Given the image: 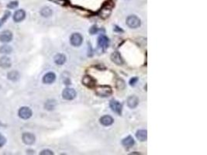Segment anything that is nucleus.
Instances as JSON below:
<instances>
[{
  "instance_id": "obj_1",
  "label": "nucleus",
  "mask_w": 207,
  "mask_h": 155,
  "mask_svg": "<svg viewBox=\"0 0 207 155\" xmlns=\"http://www.w3.org/2000/svg\"><path fill=\"white\" fill-rule=\"evenodd\" d=\"M95 93L100 97H109L112 95V89L110 85H99L95 89Z\"/></svg>"
},
{
  "instance_id": "obj_2",
  "label": "nucleus",
  "mask_w": 207,
  "mask_h": 155,
  "mask_svg": "<svg viewBox=\"0 0 207 155\" xmlns=\"http://www.w3.org/2000/svg\"><path fill=\"white\" fill-rule=\"evenodd\" d=\"M112 8H113V4H112V2H105V4L99 10V16L103 19L108 18L112 13Z\"/></svg>"
},
{
  "instance_id": "obj_3",
  "label": "nucleus",
  "mask_w": 207,
  "mask_h": 155,
  "mask_svg": "<svg viewBox=\"0 0 207 155\" xmlns=\"http://www.w3.org/2000/svg\"><path fill=\"white\" fill-rule=\"evenodd\" d=\"M126 25L130 28H132V29H136L137 27H139L141 26V20L139 19V17H137V16L134 15H131L129 16L127 18H126Z\"/></svg>"
},
{
  "instance_id": "obj_4",
  "label": "nucleus",
  "mask_w": 207,
  "mask_h": 155,
  "mask_svg": "<svg viewBox=\"0 0 207 155\" xmlns=\"http://www.w3.org/2000/svg\"><path fill=\"white\" fill-rule=\"evenodd\" d=\"M32 110L27 106H23L19 109L18 115L23 120H28L32 116Z\"/></svg>"
},
{
  "instance_id": "obj_5",
  "label": "nucleus",
  "mask_w": 207,
  "mask_h": 155,
  "mask_svg": "<svg viewBox=\"0 0 207 155\" xmlns=\"http://www.w3.org/2000/svg\"><path fill=\"white\" fill-rule=\"evenodd\" d=\"M109 43H110V40L105 35L99 36L98 38V46L102 51H106L107 49L109 46Z\"/></svg>"
},
{
  "instance_id": "obj_6",
  "label": "nucleus",
  "mask_w": 207,
  "mask_h": 155,
  "mask_svg": "<svg viewBox=\"0 0 207 155\" xmlns=\"http://www.w3.org/2000/svg\"><path fill=\"white\" fill-rule=\"evenodd\" d=\"M82 41H83V37L80 33H75L71 36L70 43L71 44L74 46H79L82 44Z\"/></svg>"
},
{
  "instance_id": "obj_7",
  "label": "nucleus",
  "mask_w": 207,
  "mask_h": 155,
  "mask_svg": "<svg viewBox=\"0 0 207 155\" xmlns=\"http://www.w3.org/2000/svg\"><path fill=\"white\" fill-rule=\"evenodd\" d=\"M62 97L64 99L72 100L76 97V92L74 89L67 88L62 92Z\"/></svg>"
},
{
  "instance_id": "obj_8",
  "label": "nucleus",
  "mask_w": 207,
  "mask_h": 155,
  "mask_svg": "<svg viewBox=\"0 0 207 155\" xmlns=\"http://www.w3.org/2000/svg\"><path fill=\"white\" fill-rule=\"evenodd\" d=\"M82 84L88 88H94L96 85V81L90 75H85L82 78Z\"/></svg>"
},
{
  "instance_id": "obj_9",
  "label": "nucleus",
  "mask_w": 207,
  "mask_h": 155,
  "mask_svg": "<svg viewBox=\"0 0 207 155\" xmlns=\"http://www.w3.org/2000/svg\"><path fill=\"white\" fill-rule=\"evenodd\" d=\"M110 106L114 113H116L118 115H121L123 106H122V104L120 102H119L117 100L112 99L110 102Z\"/></svg>"
},
{
  "instance_id": "obj_10",
  "label": "nucleus",
  "mask_w": 207,
  "mask_h": 155,
  "mask_svg": "<svg viewBox=\"0 0 207 155\" xmlns=\"http://www.w3.org/2000/svg\"><path fill=\"white\" fill-rule=\"evenodd\" d=\"M23 142L27 145H32L35 143V136L31 133H24L22 136Z\"/></svg>"
},
{
  "instance_id": "obj_11",
  "label": "nucleus",
  "mask_w": 207,
  "mask_h": 155,
  "mask_svg": "<svg viewBox=\"0 0 207 155\" xmlns=\"http://www.w3.org/2000/svg\"><path fill=\"white\" fill-rule=\"evenodd\" d=\"M13 40V33L9 30H4L0 33V41L2 43H9Z\"/></svg>"
},
{
  "instance_id": "obj_12",
  "label": "nucleus",
  "mask_w": 207,
  "mask_h": 155,
  "mask_svg": "<svg viewBox=\"0 0 207 155\" xmlns=\"http://www.w3.org/2000/svg\"><path fill=\"white\" fill-rule=\"evenodd\" d=\"M111 61H112L114 64H117V65H121L124 64V59L122 58V56L120 55V54L119 52H113L111 54Z\"/></svg>"
},
{
  "instance_id": "obj_13",
  "label": "nucleus",
  "mask_w": 207,
  "mask_h": 155,
  "mask_svg": "<svg viewBox=\"0 0 207 155\" xmlns=\"http://www.w3.org/2000/svg\"><path fill=\"white\" fill-rule=\"evenodd\" d=\"M26 17V13L23 9H19L13 14V20L16 23H20Z\"/></svg>"
},
{
  "instance_id": "obj_14",
  "label": "nucleus",
  "mask_w": 207,
  "mask_h": 155,
  "mask_svg": "<svg viewBox=\"0 0 207 155\" xmlns=\"http://www.w3.org/2000/svg\"><path fill=\"white\" fill-rule=\"evenodd\" d=\"M12 65V61L10 60V58L6 57V56H3L0 58V67L3 69L9 68Z\"/></svg>"
},
{
  "instance_id": "obj_15",
  "label": "nucleus",
  "mask_w": 207,
  "mask_h": 155,
  "mask_svg": "<svg viewBox=\"0 0 207 155\" xmlns=\"http://www.w3.org/2000/svg\"><path fill=\"white\" fill-rule=\"evenodd\" d=\"M56 79L55 74L54 72H48L47 73L43 78V82L44 84H51L53 83Z\"/></svg>"
},
{
  "instance_id": "obj_16",
  "label": "nucleus",
  "mask_w": 207,
  "mask_h": 155,
  "mask_svg": "<svg viewBox=\"0 0 207 155\" xmlns=\"http://www.w3.org/2000/svg\"><path fill=\"white\" fill-rule=\"evenodd\" d=\"M139 99L137 96L132 95L127 99V106L130 108H135L138 106Z\"/></svg>"
},
{
  "instance_id": "obj_17",
  "label": "nucleus",
  "mask_w": 207,
  "mask_h": 155,
  "mask_svg": "<svg viewBox=\"0 0 207 155\" xmlns=\"http://www.w3.org/2000/svg\"><path fill=\"white\" fill-rule=\"evenodd\" d=\"M113 121H114L113 119L110 116L108 115L103 116H102V117L100 118V123L105 126H111V125L113 123Z\"/></svg>"
},
{
  "instance_id": "obj_18",
  "label": "nucleus",
  "mask_w": 207,
  "mask_h": 155,
  "mask_svg": "<svg viewBox=\"0 0 207 155\" xmlns=\"http://www.w3.org/2000/svg\"><path fill=\"white\" fill-rule=\"evenodd\" d=\"M136 137L140 141H146L148 139V132L145 130H140L136 133Z\"/></svg>"
},
{
  "instance_id": "obj_19",
  "label": "nucleus",
  "mask_w": 207,
  "mask_h": 155,
  "mask_svg": "<svg viewBox=\"0 0 207 155\" xmlns=\"http://www.w3.org/2000/svg\"><path fill=\"white\" fill-rule=\"evenodd\" d=\"M54 62L55 64H57V65H62L64 64L66 61V57L64 54H58L57 55L54 57Z\"/></svg>"
},
{
  "instance_id": "obj_20",
  "label": "nucleus",
  "mask_w": 207,
  "mask_h": 155,
  "mask_svg": "<svg viewBox=\"0 0 207 155\" xmlns=\"http://www.w3.org/2000/svg\"><path fill=\"white\" fill-rule=\"evenodd\" d=\"M7 78H8V79L12 81V82H16V81L20 79V74L17 71H9L8 75H7Z\"/></svg>"
},
{
  "instance_id": "obj_21",
  "label": "nucleus",
  "mask_w": 207,
  "mask_h": 155,
  "mask_svg": "<svg viewBox=\"0 0 207 155\" xmlns=\"http://www.w3.org/2000/svg\"><path fill=\"white\" fill-rule=\"evenodd\" d=\"M134 140L131 136H128L127 137H126L122 141V144L126 147H131L134 144Z\"/></svg>"
},
{
  "instance_id": "obj_22",
  "label": "nucleus",
  "mask_w": 207,
  "mask_h": 155,
  "mask_svg": "<svg viewBox=\"0 0 207 155\" xmlns=\"http://www.w3.org/2000/svg\"><path fill=\"white\" fill-rule=\"evenodd\" d=\"M52 13H53V12H52V9L50 7L45 6L44 8H42V9L40 10V14L44 17H49V16H51L52 15Z\"/></svg>"
},
{
  "instance_id": "obj_23",
  "label": "nucleus",
  "mask_w": 207,
  "mask_h": 155,
  "mask_svg": "<svg viewBox=\"0 0 207 155\" xmlns=\"http://www.w3.org/2000/svg\"><path fill=\"white\" fill-rule=\"evenodd\" d=\"M44 106H45V108H46L47 110H53L56 106V102L54 100L52 99L48 100V101H47Z\"/></svg>"
},
{
  "instance_id": "obj_24",
  "label": "nucleus",
  "mask_w": 207,
  "mask_h": 155,
  "mask_svg": "<svg viewBox=\"0 0 207 155\" xmlns=\"http://www.w3.org/2000/svg\"><path fill=\"white\" fill-rule=\"evenodd\" d=\"M13 51V48L9 45H3L0 47V53L1 54H10Z\"/></svg>"
},
{
  "instance_id": "obj_25",
  "label": "nucleus",
  "mask_w": 207,
  "mask_h": 155,
  "mask_svg": "<svg viewBox=\"0 0 207 155\" xmlns=\"http://www.w3.org/2000/svg\"><path fill=\"white\" fill-rule=\"evenodd\" d=\"M116 84H117V89H119V90H122V89H125L126 83H125V82H124V80L121 79V78H119V79H117V82H116Z\"/></svg>"
},
{
  "instance_id": "obj_26",
  "label": "nucleus",
  "mask_w": 207,
  "mask_h": 155,
  "mask_svg": "<svg viewBox=\"0 0 207 155\" xmlns=\"http://www.w3.org/2000/svg\"><path fill=\"white\" fill-rule=\"evenodd\" d=\"M50 1L54 2L57 5H60V6H67L68 4H69V0H50Z\"/></svg>"
},
{
  "instance_id": "obj_27",
  "label": "nucleus",
  "mask_w": 207,
  "mask_h": 155,
  "mask_svg": "<svg viewBox=\"0 0 207 155\" xmlns=\"http://www.w3.org/2000/svg\"><path fill=\"white\" fill-rule=\"evenodd\" d=\"M18 5H19V2L17 1H13V2H10L9 4L7 5V7L9 9H16L18 6Z\"/></svg>"
},
{
  "instance_id": "obj_28",
  "label": "nucleus",
  "mask_w": 207,
  "mask_h": 155,
  "mask_svg": "<svg viewBox=\"0 0 207 155\" xmlns=\"http://www.w3.org/2000/svg\"><path fill=\"white\" fill-rule=\"evenodd\" d=\"M6 143V138L0 133V147L4 146Z\"/></svg>"
},
{
  "instance_id": "obj_29",
  "label": "nucleus",
  "mask_w": 207,
  "mask_h": 155,
  "mask_svg": "<svg viewBox=\"0 0 207 155\" xmlns=\"http://www.w3.org/2000/svg\"><path fill=\"white\" fill-rule=\"evenodd\" d=\"M137 82H138V78L134 77L130 80V82H129V83H130V85H131V86H134L135 85L137 84Z\"/></svg>"
},
{
  "instance_id": "obj_30",
  "label": "nucleus",
  "mask_w": 207,
  "mask_h": 155,
  "mask_svg": "<svg viewBox=\"0 0 207 155\" xmlns=\"http://www.w3.org/2000/svg\"><path fill=\"white\" fill-rule=\"evenodd\" d=\"M40 155H53L54 153L50 150H44L40 153Z\"/></svg>"
},
{
  "instance_id": "obj_31",
  "label": "nucleus",
  "mask_w": 207,
  "mask_h": 155,
  "mask_svg": "<svg viewBox=\"0 0 207 155\" xmlns=\"http://www.w3.org/2000/svg\"><path fill=\"white\" fill-rule=\"evenodd\" d=\"M10 12H9V11H6V13H5V15H4V16H3V18H2V20H1L2 23L4 22V21H6V20L9 18V16H10Z\"/></svg>"
},
{
  "instance_id": "obj_32",
  "label": "nucleus",
  "mask_w": 207,
  "mask_h": 155,
  "mask_svg": "<svg viewBox=\"0 0 207 155\" xmlns=\"http://www.w3.org/2000/svg\"><path fill=\"white\" fill-rule=\"evenodd\" d=\"M97 31H98V28H97L96 26H93V27H91V29L89 30V32H90L91 34H95Z\"/></svg>"
},
{
  "instance_id": "obj_33",
  "label": "nucleus",
  "mask_w": 207,
  "mask_h": 155,
  "mask_svg": "<svg viewBox=\"0 0 207 155\" xmlns=\"http://www.w3.org/2000/svg\"><path fill=\"white\" fill-rule=\"evenodd\" d=\"M114 31H116V32H119V33H123L124 32V30L121 29V28H119V27H117V26H115V28H114Z\"/></svg>"
},
{
  "instance_id": "obj_34",
  "label": "nucleus",
  "mask_w": 207,
  "mask_h": 155,
  "mask_svg": "<svg viewBox=\"0 0 207 155\" xmlns=\"http://www.w3.org/2000/svg\"><path fill=\"white\" fill-rule=\"evenodd\" d=\"M141 154L140 153H132V154Z\"/></svg>"
},
{
  "instance_id": "obj_35",
  "label": "nucleus",
  "mask_w": 207,
  "mask_h": 155,
  "mask_svg": "<svg viewBox=\"0 0 207 155\" xmlns=\"http://www.w3.org/2000/svg\"><path fill=\"white\" fill-rule=\"evenodd\" d=\"M2 21H1V20H0V27L2 26Z\"/></svg>"
},
{
  "instance_id": "obj_36",
  "label": "nucleus",
  "mask_w": 207,
  "mask_h": 155,
  "mask_svg": "<svg viewBox=\"0 0 207 155\" xmlns=\"http://www.w3.org/2000/svg\"><path fill=\"white\" fill-rule=\"evenodd\" d=\"M1 126H2V123H1V122H0V127H1Z\"/></svg>"
}]
</instances>
